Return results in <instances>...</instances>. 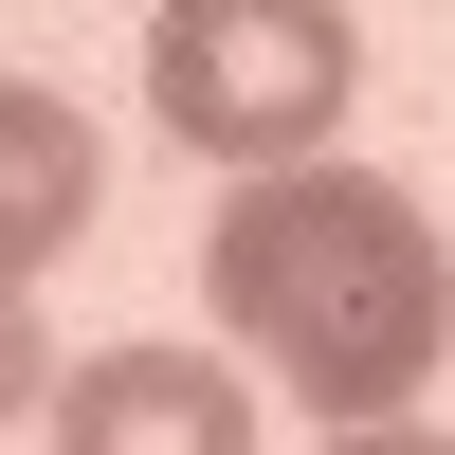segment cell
<instances>
[{"instance_id":"1","label":"cell","mask_w":455,"mask_h":455,"mask_svg":"<svg viewBox=\"0 0 455 455\" xmlns=\"http://www.w3.org/2000/svg\"><path fill=\"white\" fill-rule=\"evenodd\" d=\"M201 310L237 347H274L310 383L328 437H383L401 401L455 364V255L419 219V182L383 164H291V182H237L201 237Z\"/></svg>"},{"instance_id":"2","label":"cell","mask_w":455,"mask_h":455,"mask_svg":"<svg viewBox=\"0 0 455 455\" xmlns=\"http://www.w3.org/2000/svg\"><path fill=\"white\" fill-rule=\"evenodd\" d=\"M364 92V36L328 19V0H164L146 19V109H164V146H201V164H328V128H347Z\"/></svg>"},{"instance_id":"3","label":"cell","mask_w":455,"mask_h":455,"mask_svg":"<svg viewBox=\"0 0 455 455\" xmlns=\"http://www.w3.org/2000/svg\"><path fill=\"white\" fill-rule=\"evenodd\" d=\"M55 455H255V401L219 347H92L55 383Z\"/></svg>"},{"instance_id":"4","label":"cell","mask_w":455,"mask_h":455,"mask_svg":"<svg viewBox=\"0 0 455 455\" xmlns=\"http://www.w3.org/2000/svg\"><path fill=\"white\" fill-rule=\"evenodd\" d=\"M92 201H109V146H92V109L73 92H36V73H0V291H36L73 237H92Z\"/></svg>"},{"instance_id":"5","label":"cell","mask_w":455,"mask_h":455,"mask_svg":"<svg viewBox=\"0 0 455 455\" xmlns=\"http://www.w3.org/2000/svg\"><path fill=\"white\" fill-rule=\"evenodd\" d=\"M36 383H55V328H36V291H0V419H19Z\"/></svg>"},{"instance_id":"6","label":"cell","mask_w":455,"mask_h":455,"mask_svg":"<svg viewBox=\"0 0 455 455\" xmlns=\"http://www.w3.org/2000/svg\"><path fill=\"white\" fill-rule=\"evenodd\" d=\"M328 455H455L437 419H383V437H328Z\"/></svg>"}]
</instances>
